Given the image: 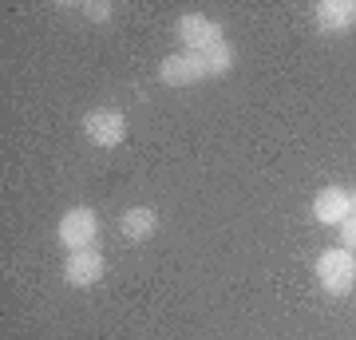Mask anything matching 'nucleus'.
I'll list each match as a JSON object with an SVG mask.
<instances>
[{"mask_svg":"<svg viewBox=\"0 0 356 340\" xmlns=\"http://www.w3.org/2000/svg\"><path fill=\"white\" fill-rule=\"evenodd\" d=\"M313 273H317L321 293H329V297H348V293L356 289V253L344 250V245H332V250H325L317 257Z\"/></svg>","mask_w":356,"mask_h":340,"instance_id":"1","label":"nucleus"},{"mask_svg":"<svg viewBox=\"0 0 356 340\" xmlns=\"http://www.w3.org/2000/svg\"><path fill=\"white\" fill-rule=\"evenodd\" d=\"M175 36L182 44V51H214L226 44V28L218 24L214 16H202V13H182L175 24Z\"/></svg>","mask_w":356,"mask_h":340,"instance_id":"2","label":"nucleus"},{"mask_svg":"<svg viewBox=\"0 0 356 340\" xmlns=\"http://www.w3.org/2000/svg\"><path fill=\"white\" fill-rule=\"evenodd\" d=\"M56 238H60V245H64L67 253L95 250V241H99V214H95L91 206H72V210L60 218Z\"/></svg>","mask_w":356,"mask_h":340,"instance_id":"3","label":"nucleus"},{"mask_svg":"<svg viewBox=\"0 0 356 340\" xmlns=\"http://www.w3.org/2000/svg\"><path fill=\"white\" fill-rule=\"evenodd\" d=\"M159 79L166 88H191L198 79H214V63L202 51H175L159 63Z\"/></svg>","mask_w":356,"mask_h":340,"instance_id":"4","label":"nucleus"},{"mask_svg":"<svg viewBox=\"0 0 356 340\" xmlns=\"http://www.w3.org/2000/svg\"><path fill=\"white\" fill-rule=\"evenodd\" d=\"M83 135H88V143L111 151V147L127 139V115L119 107H95V111L83 115Z\"/></svg>","mask_w":356,"mask_h":340,"instance_id":"5","label":"nucleus"},{"mask_svg":"<svg viewBox=\"0 0 356 340\" xmlns=\"http://www.w3.org/2000/svg\"><path fill=\"white\" fill-rule=\"evenodd\" d=\"M103 273H107V257L99 250H76L67 253L64 261V281L72 289H91V285H99Z\"/></svg>","mask_w":356,"mask_h":340,"instance_id":"6","label":"nucleus"},{"mask_svg":"<svg viewBox=\"0 0 356 340\" xmlns=\"http://www.w3.org/2000/svg\"><path fill=\"white\" fill-rule=\"evenodd\" d=\"M313 218L321 226H341L344 218H353V190L344 186H325L313 198Z\"/></svg>","mask_w":356,"mask_h":340,"instance_id":"7","label":"nucleus"},{"mask_svg":"<svg viewBox=\"0 0 356 340\" xmlns=\"http://www.w3.org/2000/svg\"><path fill=\"white\" fill-rule=\"evenodd\" d=\"M313 16H317V28L325 36H344L356 28V0H321Z\"/></svg>","mask_w":356,"mask_h":340,"instance_id":"8","label":"nucleus"},{"mask_svg":"<svg viewBox=\"0 0 356 340\" xmlns=\"http://www.w3.org/2000/svg\"><path fill=\"white\" fill-rule=\"evenodd\" d=\"M154 229H159V214H154L151 206H131V210L119 214V234H123V241H131V245L154 238Z\"/></svg>","mask_w":356,"mask_h":340,"instance_id":"9","label":"nucleus"},{"mask_svg":"<svg viewBox=\"0 0 356 340\" xmlns=\"http://www.w3.org/2000/svg\"><path fill=\"white\" fill-rule=\"evenodd\" d=\"M206 60L214 63V76H226L229 67H234V48H229V44H222V48L206 51Z\"/></svg>","mask_w":356,"mask_h":340,"instance_id":"10","label":"nucleus"},{"mask_svg":"<svg viewBox=\"0 0 356 340\" xmlns=\"http://www.w3.org/2000/svg\"><path fill=\"white\" fill-rule=\"evenodd\" d=\"M79 13L91 16L95 24H103V20H111V4L107 0H88V4H79Z\"/></svg>","mask_w":356,"mask_h":340,"instance_id":"11","label":"nucleus"},{"mask_svg":"<svg viewBox=\"0 0 356 340\" xmlns=\"http://www.w3.org/2000/svg\"><path fill=\"white\" fill-rule=\"evenodd\" d=\"M337 234H341V245H344V250H353V253H356V214H353V218H344L341 226H337Z\"/></svg>","mask_w":356,"mask_h":340,"instance_id":"12","label":"nucleus"},{"mask_svg":"<svg viewBox=\"0 0 356 340\" xmlns=\"http://www.w3.org/2000/svg\"><path fill=\"white\" fill-rule=\"evenodd\" d=\"M353 214H356V190H353Z\"/></svg>","mask_w":356,"mask_h":340,"instance_id":"13","label":"nucleus"}]
</instances>
